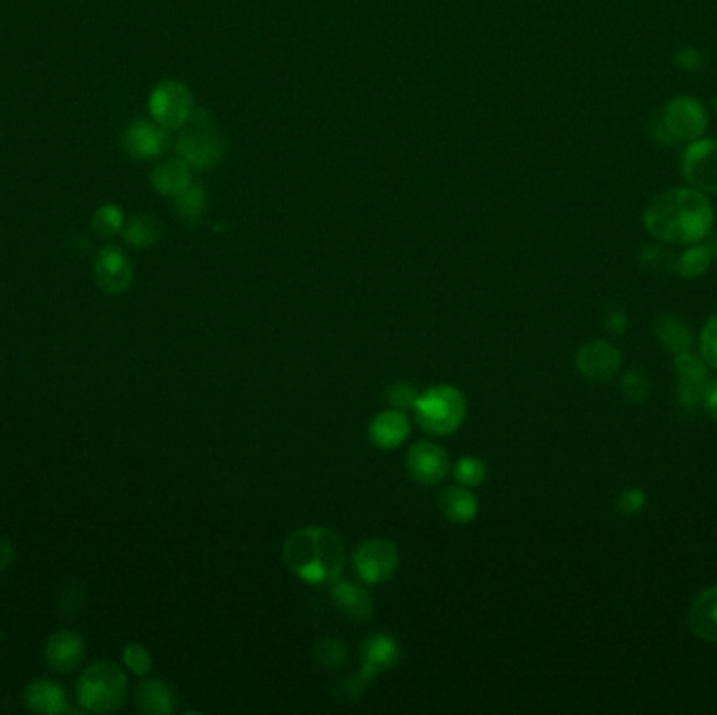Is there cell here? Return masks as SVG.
I'll return each mask as SVG.
<instances>
[{"instance_id":"5","label":"cell","mask_w":717,"mask_h":715,"mask_svg":"<svg viewBox=\"0 0 717 715\" xmlns=\"http://www.w3.org/2000/svg\"><path fill=\"white\" fill-rule=\"evenodd\" d=\"M399 550L384 537H369L355 548L353 565L355 573L367 585L386 583L399 569Z\"/></svg>"},{"instance_id":"25","label":"cell","mask_w":717,"mask_h":715,"mask_svg":"<svg viewBox=\"0 0 717 715\" xmlns=\"http://www.w3.org/2000/svg\"><path fill=\"white\" fill-rule=\"evenodd\" d=\"M713 256L707 244H690L680 256H676V273L684 279H697L709 271Z\"/></svg>"},{"instance_id":"41","label":"cell","mask_w":717,"mask_h":715,"mask_svg":"<svg viewBox=\"0 0 717 715\" xmlns=\"http://www.w3.org/2000/svg\"><path fill=\"white\" fill-rule=\"evenodd\" d=\"M703 405L707 409V414L717 422V380H707Z\"/></svg>"},{"instance_id":"38","label":"cell","mask_w":717,"mask_h":715,"mask_svg":"<svg viewBox=\"0 0 717 715\" xmlns=\"http://www.w3.org/2000/svg\"><path fill=\"white\" fill-rule=\"evenodd\" d=\"M705 386H707V380H688V382H680V384H678L680 403H682L684 407H694V405L703 403Z\"/></svg>"},{"instance_id":"3","label":"cell","mask_w":717,"mask_h":715,"mask_svg":"<svg viewBox=\"0 0 717 715\" xmlns=\"http://www.w3.org/2000/svg\"><path fill=\"white\" fill-rule=\"evenodd\" d=\"M76 699L89 713L120 711L128 699V676L114 661H95L78 676Z\"/></svg>"},{"instance_id":"27","label":"cell","mask_w":717,"mask_h":715,"mask_svg":"<svg viewBox=\"0 0 717 715\" xmlns=\"http://www.w3.org/2000/svg\"><path fill=\"white\" fill-rule=\"evenodd\" d=\"M124 212L120 206L116 204H103L95 210L93 214V221H91V227H93V233L97 237H103V240H110V237H116L118 233H122L124 229Z\"/></svg>"},{"instance_id":"19","label":"cell","mask_w":717,"mask_h":715,"mask_svg":"<svg viewBox=\"0 0 717 715\" xmlns=\"http://www.w3.org/2000/svg\"><path fill=\"white\" fill-rule=\"evenodd\" d=\"M135 705L145 715H170L177 711V692L162 678H143L135 690Z\"/></svg>"},{"instance_id":"32","label":"cell","mask_w":717,"mask_h":715,"mask_svg":"<svg viewBox=\"0 0 717 715\" xmlns=\"http://www.w3.org/2000/svg\"><path fill=\"white\" fill-rule=\"evenodd\" d=\"M621 393H623L627 403H632V405L646 403V399L650 395L648 376L644 372H640V370L625 372L623 378H621Z\"/></svg>"},{"instance_id":"14","label":"cell","mask_w":717,"mask_h":715,"mask_svg":"<svg viewBox=\"0 0 717 715\" xmlns=\"http://www.w3.org/2000/svg\"><path fill=\"white\" fill-rule=\"evenodd\" d=\"M168 147V130L158 122L135 120L124 130V149L135 160L160 158Z\"/></svg>"},{"instance_id":"36","label":"cell","mask_w":717,"mask_h":715,"mask_svg":"<svg viewBox=\"0 0 717 715\" xmlns=\"http://www.w3.org/2000/svg\"><path fill=\"white\" fill-rule=\"evenodd\" d=\"M701 355L717 370V315H713L701 334Z\"/></svg>"},{"instance_id":"28","label":"cell","mask_w":717,"mask_h":715,"mask_svg":"<svg viewBox=\"0 0 717 715\" xmlns=\"http://www.w3.org/2000/svg\"><path fill=\"white\" fill-rule=\"evenodd\" d=\"M315 659L325 671H334L340 669L346 659H349V650H346V644L342 640L328 636L315 644Z\"/></svg>"},{"instance_id":"8","label":"cell","mask_w":717,"mask_h":715,"mask_svg":"<svg viewBox=\"0 0 717 715\" xmlns=\"http://www.w3.org/2000/svg\"><path fill=\"white\" fill-rule=\"evenodd\" d=\"M680 175L688 187L717 193V139L690 141L680 156Z\"/></svg>"},{"instance_id":"1","label":"cell","mask_w":717,"mask_h":715,"mask_svg":"<svg viewBox=\"0 0 717 715\" xmlns=\"http://www.w3.org/2000/svg\"><path fill=\"white\" fill-rule=\"evenodd\" d=\"M644 229L661 244H699L713 229L715 210L707 193L694 187H669L644 208Z\"/></svg>"},{"instance_id":"31","label":"cell","mask_w":717,"mask_h":715,"mask_svg":"<svg viewBox=\"0 0 717 715\" xmlns=\"http://www.w3.org/2000/svg\"><path fill=\"white\" fill-rule=\"evenodd\" d=\"M122 663L137 678H147L154 669V657L141 642H130L122 650Z\"/></svg>"},{"instance_id":"10","label":"cell","mask_w":717,"mask_h":715,"mask_svg":"<svg viewBox=\"0 0 717 715\" xmlns=\"http://www.w3.org/2000/svg\"><path fill=\"white\" fill-rule=\"evenodd\" d=\"M179 158L195 170H208L221 162L225 154V145L214 133L212 126H195L177 139Z\"/></svg>"},{"instance_id":"23","label":"cell","mask_w":717,"mask_h":715,"mask_svg":"<svg viewBox=\"0 0 717 715\" xmlns=\"http://www.w3.org/2000/svg\"><path fill=\"white\" fill-rule=\"evenodd\" d=\"M690 630L709 642H717V585L705 590L690 609Z\"/></svg>"},{"instance_id":"33","label":"cell","mask_w":717,"mask_h":715,"mask_svg":"<svg viewBox=\"0 0 717 715\" xmlns=\"http://www.w3.org/2000/svg\"><path fill=\"white\" fill-rule=\"evenodd\" d=\"M673 367H676V374L680 382H688V380H707V370L703 361L692 355L690 351L678 353L676 361H673Z\"/></svg>"},{"instance_id":"34","label":"cell","mask_w":717,"mask_h":715,"mask_svg":"<svg viewBox=\"0 0 717 715\" xmlns=\"http://www.w3.org/2000/svg\"><path fill=\"white\" fill-rule=\"evenodd\" d=\"M418 395L420 393H418V388L414 384L399 380V382H393L388 386L386 401L390 403V407L407 411V409H414V403H416Z\"/></svg>"},{"instance_id":"16","label":"cell","mask_w":717,"mask_h":715,"mask_svg":"<svg viewBox=\"0 0 717 715\" xmlns=\"http://www.w3.org/2000/svg\"><path fill=\"white\" fill-rule=\"evenodd\" d=\"M409 432H411L409 418L405 416V411L395 407L380 411V414L367 426L369 441L384 451L401 447L409 439Z\"/></svg>"},{"instance_id":"44","label":"cell","mask_w":717,"mask_h":715,"mask_svg":"<svg viewBox=\"0 0 717 715\" xmlns=\"http://www.w3.org/2000/svg\"><path fill=\"white\" fill-rule=\"evenodd\" d=\"M707 246H709V250H711L713 260H717V231L711 235V240L707 242Z\"/></svg>"},{"instance_id":"6","label":"cell","mask_w":717,"mask_h":715,"mask_svg":"<svg viewBox=\"0 0 717 715\" xmlns=\"http://www.w3.org/2000/svg\"><path fill=\"white\" fill-rule=\"evenodd\" d=\"M193 95L179 80L160 82L149 95V114L166 130H179L193 114Z\"/></svg>"},{"instance_id":"43","label":"cell","mask_w":717,"mask_h":715,"mask_svg":"<svg viewBox=\"0 0 717 715\" xmlns=\"http://www.w3.org/2000/svg\"><path fill=\"white\" fill-rule=\"evenodd\" d=\"M653 135H655V139H657L659 143H663V145H673V143H676V141H673V137L667 133V128L663 126L661 118L653 120Z\"/></svg>"},{"instance_id":"30","label":"cell","mask_w":717,"mask_h":715,"mask_svg":"<svg viewBox=\"0 0 717 715\" xmlns=\"http://www.w3.org/2000/svg\"><path fill=\"white\" fill-rule=\"evenodd\" d=\"M640 267L650 275H669L676 271V256L661 246H646L640 252Z\"/></svg>"},{"instance_id":"18","label":"cell","mask_w":717,"mask_h":715,"mask_svg":"<svg viewBox=\"0 0 717 715\" xmlns=\"http://www.w3.org/2000/svg\"><path fill=\"white\" fill-rule=\"evenodd\" d=\"M332 602L336 604V609L355 623H363L374 613V600L369 596V592L363 588V585L351 581V579H336L332 583L330 590Z\"/></svg>"},{"instance_id":"29","label":"cell","mask_w":717,"mask_h":715,"mask_svg":"<svg viewBox=\"0 0 717 715\" xmlns=\"http://www.w3.org/2000/svg\"><path fill=\"white\" fill-rule=\"evenodd\" d=\"M453 476L455 481L464 487H481L487 479V466L481 458H476V455H464V458L455 462Z\"/></svg>"},{"instance_id":"11","label":"cell","mask_w":717,"mask_h":715,"mask_svg":"<svg viewBox=\"0 0 717 715\" xmlns=\"http://www.w3.org/2000/svg\"><path fill=\"white\" fill-rule=\"evenodd\" d=\"M405 466L411 479L420 485H439L449 472V455L443 447L430 441L411 445L405 458Z\"/></svg>"},{"instance_id":"22","label":"cell","mask_w":717,"mask_h":715,"mask_svg":"<svg viewBox=\"0 0 717 715\" xmlns=\"http://www.w3.org/2000/svg\"><path fill=\"white\" fill-rule=\"evenodd\" d=\"M122 235L128 246L139 250L154 248L164 237V225L158 216L149 212H139L135 216H130V219L124 223Z\"/></svg>"},{"instance_id":"15","label":"cell","mask_w":717,"mask_h":715,"mask_svg":"<svg viewBox=\"0 0 717 715\" xmlns=\"http://www.w3.org/2000/svg\"><path fill=\"white\" fill-rule=\"evenodd\" d=\"M84 640L70 630L55 632L45 644V663L55 674L68 676L82 667L84 661Z\"/></svg>"},{"instance_id":"9","label":"cell","mask_w":717,"mask_h":715,"mask_svg":"<svg viewBox=\"0 0 717 715\" xmlns=\"http://www.w3.org/2000/svg\"><path fill=\"white\" fill-rule=\"evenodd\" d=\"M93 275L99 290L110 296H120L133 286L135 267L122 248L107 244L95 256Z\"/></svg>"},{"instance_id":"17","label":"cell","mask_w":717,"mask_h":715,"mask_svg":"<svg viewBox=\"0 0 717 715\" xmlns=\"http://www.w3.org/2000/svg\"><path fill=\"white\" fill-rule=\"evenodd\" d=\"M24 705L38 715H61L74 711L65 688L49 678H38L24 690Z\"/></svg>"},{"instance_id":"42","label":"cell","mask_w":717,"mask_h":715,"mask_svg":"<svg viewBox=\"0 0 717 715\" xmlns=\"http://www.w3.org/2000/svg\"><path fill=\"white\" fill-rule=\"evenodd\" d=\"M15 556H17V554H15V548H13L11 541L0 539V573L7 571V569L13 565Z\"/></svg>"},{"instance_id":"13","label":"cell","mask_w":717,"mask_h":715,"mask_svg":"<svg viewBox=\"0 0 717 715\" xmlns=\"http://www.w3.org/2000/svg\"><path fill=\"white\" fill-rule=\"evenodd\" d=\"M401 659V646L390 634H372L361 644V667L359 674L372 682L386 671L395 669Z\"/></svg>"},{"instance_id":"20","label":"cell","mask_w":717,"mask_h":715,"mask_svg":"<svg viewBox=\"0 0 717 715\" xmlns=\"http://www.w3.org/2000/svg\"><path fill=\"white\" fill-rule=\"evenodd\" d=\"M441 512L447 520L455 525H466L472 523L478 514V500L474 497L470 487H464L460 483L449 485L443 489L439 497Z\"/></svg>"},{"instance_id":"40","label":"cell","mask_w":717,"mask_h":715,"mask_svg":"<svg viewBox=\"0 0 717 715\" xmlns=\"http://www.w3.org/2000/svg\"><path fill=\"white\" fill-rule=\"evenodd\" d=\"M644 504H646V495L640 489H625L617 500V506L625 514H638L644 508Z\"/></svg>"},{"instance_id":"39","label":"cell","mask_w":717,"mask_h":715,"mask_svg":"<svg viewBox=\"0 0 717 715\" xmlns=\"http://www.w3.org/2000/svg\"><path fill=\"white\" fill-rule=\"evenodd\" d=\"M602 323L608 332L623 334L627 328V315L619 305H606L602 309Z\"/></svg>"},{"instance_id":"45","label":"cell","mask_w":717,"mask_h":715,"mask_svg":"<svg viewBox=\"0 0 717 715\" xmlns=\"http://www.w3.org/2000/svg\"><path fill=\"white\" fill-rule=\"evenodd\" d=\"M715 114H717V97H715Z\"/></svg>"},{"instance_id":"24","label":"cell","mask_w":717,"mask_h":715,"mask_svg":"<svg viewBox=\"0 0 717 715\" xmlns=\"http://www.w3.org/2000/svg\"><path fill=\"white\" fill-rule=\"evenodd\" d=\"M655 332H657V338L665 351L676 353V355L690 351L692 332L680 317L671 315V313H663L655 323Z\"/></svg>"},{"instance_id":"7","label":"cell","mask_w":717,"mask_h":715,"mask_svg":"<svg viewBox=\"0 0 717 715\" xmlns=\"http://www.w3.org/2000/svg\"><path fill=\"white\" fill-rule=\"evenodd\" d=\"M659 118L676 143H690L701 139L709 124L705 105L697 97L690 95H678L669 99Z\"/></svg>"},{"instance_id":"26","label":"cell","mask_w":717,"mask_h":715,"mask_svg":"<svg viewBox=\"0 0 717 715\" xmlns=\"http://www.w3.org/2000/svg\"><path fill=\"white\" fill-rule=\"evenodd\" d=\"M206 208H208V200H206V191H204L202 185L191 183L185 191H181L175 198L177 214L189 225L200 223L204 219Z\"/></svg>"},{"instance_id":"21","label":"cell","mask_w":717,"mask_h":715,"mask_svg":"<svg viewBox=\"0 0 717 715\" xmlns=\"http://www.w3.org/2000/svg\"><path fill=\"white\" fill-rule=\"evenodd\" d=\"M149 183L160 195L177 198L181 191L191 185V166L185 164L181 158L166 160L151 170Z\"/></svg>"},{"instance_id":"37","label":"cell","mask_w":717,"mask_h":715,"mask_svg":"<svg viewBox=\"0 0 717 715\" xmlns=\"http://www.w3.org/2000/svg\"><path fill=\"white\" fill-rule=\"evenodd\" d=\"M673 63L680 72H697L705 65V57L697 47H682L673 53Z\"/></svg>"},{"instance_id":"12","label":"cell","mask_w":717,"mask_h":715,"mask_svg":"<svg viewBox=\"0 0 717 715\" xmlns=\"http://www.w3.org/2000/svg\"><path fill=\"white\" fill-rule=\"evenodd\" d=\"M577 372L590 382H606L613 378L621 365V353L611 342L592 340L583 344L575 355Z\"/></svg>"},{"instance_id":"35","label":"cell","mask_w":717,"mask_h":715,"mask_svg":"<svg viewBox=\"0 0 717 715\" xmlns=\"http://www.w3.org/2000/svg\"><path fill=\"white\" fill-rule=\"evenodd\" d=\"M367 686H369V682L359 674V671H355V674L338 680L334 695H336V699H340V701L355 703V701H359V699L363 697V692H365Z\"/></svg>"},{"instance_id":"4","label":"cell","mask_w":717,"mask_h":715,"mask_svg":"<svg viewBox=\"0 0 717 715\" xmlns=\"http://www.w3.org/2000/svg\"><path fill=\"white\" fill-rule=\"evenodd\" d=\"M418 424L437 437H449L458 430L468 414V403L460 388L437 384L426 388L414 403Z\"/></svg>"},{"instance_id":"2","label":"cell","mask_w":717,"mask_h":715,"mask_svg":"<svg viewBox=\"0 0 717 715\" xmlns=\"http://www.w3.org/2000/svg\"><path fill=\"white\" fill-rule=\"evenodd\" d=\"M288 571L309 585L334 583L346 565L342 539L325 527H302L288 535L281 550Z\"/></svg>"}]
</instances>
